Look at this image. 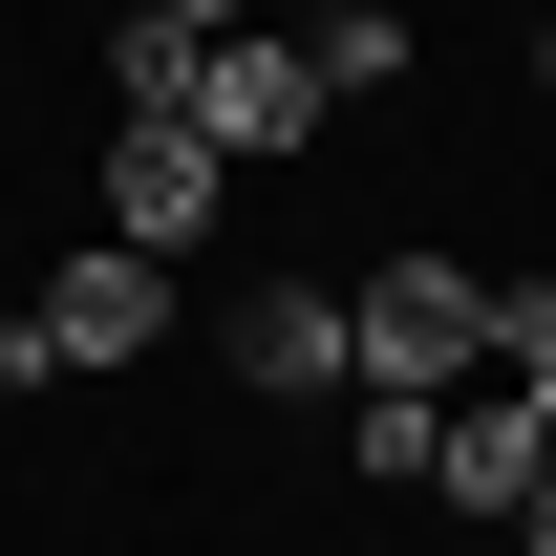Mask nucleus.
Returning <instances> with one entry per match:
<instances>
[{
	"label": "nucleus",
	"mask_w": 556,
	"mask_h": 556,
	"mask_svg": "<svg viewBox=\"0 0 556 556\" xmlns=\"http://www.w3.org/2000/svg\"><path fill=\"white\" fill-rule=\"evenodd\" d=\"M278 22H343V0H278Z\"/></svg>",
	"instance_id": "14"
},
{
	"label": "nucleus",
	"mask_w": 556,
	"mask_h": 556,
	"mask_svg": "<svg viewBox=\"0 0 556 556\" xmlns=\"http://www.w3.org/2000/svg\"><path fill=\"white\" fill-rule=\"evenodd\" d=\"M43 343H65V364H150V343H172V257H129V236H86V257L43 278Z\"/></svg>",
	"instance_id": "4"
},
{
	"label": "nucleus",
	"mask_w": 556,
	"mask_h": 556,
	"mask_svg": "<svg viewBox=\"0 0 556 556\" xmlns=\"http://www.w3.org/2000/svg\"><path fill=\"white\" fill-rule=\"evenodd\" d=\"M492 386L556 428V278H492Z\"/></svg>",
	"instance_id": "8"
},
{
	"label": "nucleus",
	"mask_w": 556,
	"mask_h": 556,
	"mask_svg": "<svg viewBox=\"0 0 556 556\" xmlns=\"http://www.w3.org/2000/svg\"><path fill=\"white\" fill-rule=\"evenodd\" d=\"M193 65H214L193 22H150V0H129V22H108V129H193Z\"/></svg>",
	"instance_id": "7"
},
{
	"label": "nucleus",
	"mask_w": 556,
	"mask_h": 556,
	"mask_svg": "<svg viewBox=\"0 0 556 556\" xmlns=\"http://www.w3.org/2000/svg\"><path fill=\"white\" fill-rule=\"evenodd\" d=\"M535 471H556V428L514 407V386H471V407L428 428V492H450V514H535Z\"/></svg>",
	"instance_id": "5"
},
{
	"label": "nucleus",
	"mask_w": 556,
	"mask_h": 556,
	"mask_svg": "<svg viewBox=\"0 0 556 556\" xmlns=\"http://www.w3.org/2000/svg\"><path fill=\"white\" fill-rule=\"evenodd\" d=\"M236 386H257V407H321V386H343V300L257 278V300H236Z\"/></svg>",
	"instance_id": "6"
},
{
	"label": "nucleus",
	"mask_w": 556,
	"mask_h": 556,
	"mask_svg": "<svg viewBox=\"0 0 556 556\" xmlns=\"http://www.w3.org/2000/svg\"><path fill=\"white\" fill-rule=\"evenodd\" d=\"M514 556H556V471H535V514H514Z\"/></svg>",
	"instance_id": "12"
},
{
	"label": "nucleus",
	"mask_w": 556,
	"mask_h": 556,
	"mask_svg": "<svg viewBox=\"0 0 556 556\" xmlns=\"http://www.w3.org/2000/svg\"><path fill=\"white\" fill-rule=\"evenodd\" d=\"M535 108H556V0H535Z\"/></svg>",
	"instance_id": "13"
},
{
	"label": "nucleus",
	"mask_w": 556,
	"mask_h": 556,
	"mask_svg": "<svg viewBox=\"0 0 556 556\" xmlns=\"http://www.w3.org/2000/svg\"><path fill=\"white\" fill-rule=\"evenodd\" d=\"M450 364H492V278L386 257V278L343 300V386H407V407H450Z\"/></svg>",
	"instance_id": "1"
},
{
	"label": "nucleus",
	"mask_w": 556,
	"mask_h": 556,
	"mask_svg": "<svg viewBox=\"0 0 556 556\" xmlns=\"http://www.w3.org/2000/svg\"><path fill=\"white\" fill-rule=\"evenodd\" d=\"M150 22H193V43H214V22H257V0H150Z\"/></svg>",
	"instance_id": "11"
},
{
	"label": "nucleus",
	"mask_w": 556,
	"mask_h": 556,
	"mask_svg": "<svg viewBox=\"0 0 556 556\" xmlns=\"http://www.w3.org/2000/svg\"><path fill=\"white\" fill-rule=\"evenodd\" d=\"M214 193H236V150H214V129H108V236H129V257H172V278H193Z\"/></svg>",
	"instance_id": "3"
},
{
	"label": "nucleus",
	"mask_w": 556,
	"mask_h": 556,
	"mask_svg": "<svg viewBox=\"0 0 556 556\" xmlns=\"http://www.w3.org/2000/svg\"><path fill=\"white\" fill-rule=\"evenodd\" d=\"M321 108H343V86H321V43H300L278 0H257V22H214V65H193V129L236 150V172H257V150H300Z\"/></svg>",
	"instance_id": "2"
},
{
	"label": "nucleus",
	"mask_w": 556,
	"mask_h": 556,
	"mask_svg": "<svg viewBox=\"0 0 556 556\" xmlns=\"http://www.w3.org/2000/svg\"><path fill=\"white\" fill-rule=\"evenodd\" d=\"M22 386H65V343H43V300H0V407Z\"/></svg>",
	"instance_id": "10"
},
{
	"label": "nucleus",
	"mask_w": 556,
	"mask_h": 556,
	"mask_svg": "<svg viewBox=\"0 0 556 556\" xmlns=\"http://www.w3.org/2000/svg\"><path fill=\"white\" fill-rule=\"evenodd\" d=\"M321 43V86H407V0H343V22H300Z\"/></svg>",
	"instance_id": "9"
}]
</instances>
